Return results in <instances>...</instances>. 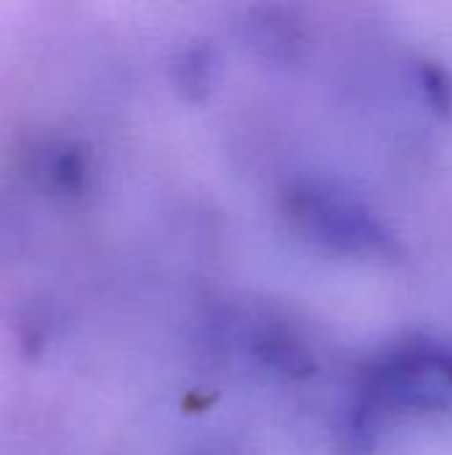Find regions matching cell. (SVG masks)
Segmentation results:
<instances>
[{
  "instance_id": "obj_1",
  "label": "cell",
  "mask_w": 452,
  "mask_h": 455,
  "mask_svg": "<svg viewBox=\"0 0 452 455\" xmlns=\"http://www.w3.org/2000/svg\"><path fill=\"white\" fill-rule=\"evenodd\" d=\"M450 405L452 355L432 341H410L370 368L354 419L373 429L381 411L429 413Z\"/></svg>"
},
{
  "instance_id": "obj_5",
  "label": "cell",
  "mask_w": 452,
  "mask_h": 455,
  "mask_svg": "<svg viewBox=\"0 0 452 455\" xmlns=\"http://www.w3.org/2000/svg\"><path fill=\"white\" fill-rule=\"evenodd\" d=\"M421 80H424V91H426V99L432 101V107L440 115H448L452 109V85L450 80H448V75H445V69L424 67Z\"/></svg>"
},
{
  "instance_id": "obj_4",
  "label": "cell",
  "mask_w": 452,
  "mask_h": 455,
  "mask_svg": "<svg viewBox=\"0 0 452 455\" xmlns=\"http://www.w3.org/2000/svg\"><path fill=\"white\" fill-rule=\"evenodd\" d=\"M210 77H213V56L205 45L192 48L181 56L178 61V85L186 96L202 99L210 91Z\"/></svg>"
},
{
  "instance_id": "obj_2",
  "label": "cell",
  "mask_w": 452,
  "mask_h": 455,
  "mask_svg": "<svg viewBox=\"0 0 452 455\" xmlns=\"http://www.w3.org/2000/svg\"><path fill=\"white\" fill-rule=\"evenodd\" d=\"M290 216L309 237L338 253L386 256L397 248L394 235L352 195L325 187L301 184L288 197Z\"/></svg>"
},
{
  "instance_id": "obj_3",
  "label": "cell",
  "mask_w": 452,
  "mask_h": 455,
  "mask_svg": "<svg viewBox=\"0 0 452 455\" xmlns=\"http://www.w3.org/2000/svg\"><path fill=\"white\" fill-rule=\"evenodd\" d=\"M88 155L77 144H53L37 160L40 181L59 195H77L88 184Z\"/></svg>"
}]
</instances>
